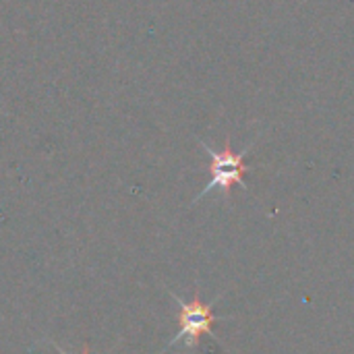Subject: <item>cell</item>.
Here are the masks:
<instances>
[{
	"label": "cell",
	"instance_id": "obj_1",
	"mask_svg": "<svg viewBox=\"0 0 354 354\" xmlns=\"http://www.w3.org/2000/svg\"><path fill=\"white\" fill-rule=\"evenodd\" d=\"M199 145L205 149V153L209 156V160H212V164H209V174H212V178H209V183L205 185V189L193 199V203H197V201H201L205 195H209L212 191H222L226 197L230 195V189L234 187V185H239V187H243V189H247V185H245V174L249 172V168L245 166V156L251 151V147L255 145V141H251L243 151H232V147H230V141H226V145H224V149H214L212 145H207L205 141H199Z\"/></svg>",
	"mask_w": 354,
	"mask_h": 354
},
{
	"label": "cell",
	"instance_id": "obj_2",
	"mask_svg": "<svg viewBox=\"0 0 354 354\" xmlns=\"http://www.w3.org/2000/svg\"><path fill=\"white\" fill-rule=\"evenodd\" d=\"M168 295L176 301L178 305V324H180V330L178 334L166 344V348H172L176 346L178 342H183L187 348H195L201 340V336H212L216 338L214 334V324L218 322V317L214 315V303L220 299H216L214 303L205 305L199 295L193 297V301H185L183 297L174 295L172 290H168Z\"/></svg>",
	"mask_w": 354,
	"mask_h": 354
},
{
	"label": "cell",
	"instance_id": "obj_3",
	"mask_svg": "<svg viewBox=\"0 0 354 354\" xmlns=\"http://www.w3.org/2000/svg\"><path fill=\"white\" fill-rule=\"evenodd\" d=\"M52 346H54V351H56L58 354H66L64 351H62V348H60V346H58V344H54V342H52ZM83 354H91V353H89V348H87V346L83 348Z\"/></svg>",
	"mask_w": 354,
	"mask_h": 354
}]
</instances>
